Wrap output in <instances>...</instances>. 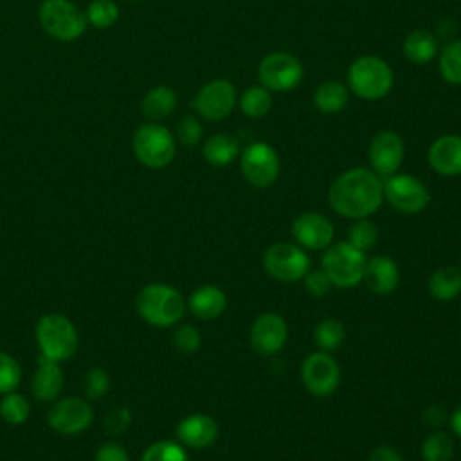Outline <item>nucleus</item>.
I'll return each mask as SVG.
<instances>
[{"label": "nucleus", "mask_w": 461, "mask_h": 461, "mask_svg": "<svg viewBox=\"0 0 461 461\" xmlns=\"http://www.w3.org/2000/svg\"><path fill=\"white\" fill-rule=\"evenodd\" d=\"M86 22L95 29H108L119 18V7L113 0H92L86 7Z\"/></svg>", "instance_id": "35"}, {"label": "nucleus", "mask_w": 461, "mask_h": 461, "mask_svg": "<svg viewBox=\"0 0 461 461\" xmlns=\"http://www.w3.org/2000/svg\"><path fill=\"white\" fill-rule=\"evenodd\" d=\"M384 200L382 178L367 167H351L340 173L328 189L331 209L351 220L367 218L378 211Z\"/></svg>", "instance_id": "1"}, {"label": "nucleus", "mask_w": 461, "mask_h": 461, "mask_svg": "<svg viewBox=\"0 0 461 461\" xmlns=\"http://www.w3.org/2000/svg\"><path fill=\"white\" fill-rule=\"evenodd\" d=\"M31 414L29 400L16 391L5 393L0 400V418L9 425H22Z\"/></svg>", "instance_id": "31"}, {"label": "nucleus", "mask_w": 461, "mask_h": 461, "mask_svg": "<svg viewBox=\"0 0 461 461\" xmlns=\"http://www.w3.org/2000/svg\"><path fill=\"white\" fill-rule=\"evenodd\" d=\"M52 430L63 436H74L86 430L94 421V409L83 396H65L52 402L47 412Z\"/></svg>", "instance_id": "11"}, {"label": "nucleus", "mask_w": 461, "mask_h": 461, "mask_svg": "<svg viewBox=\"0 0 461 461\" xmlns=\"http://www.w3.org/2000/svg\"><path fill=\"white\" fill-rule=\"evenodd\" d=\"M175 108H176V94L166 85L153 86L140 103V110L149 121L166 119L175 112Z\"/></svg>", "instance_id": "26"}, {"label": "nucleus", "mask_w": 461, "mask_h": 461, "mask_svg": "<svg viewBox=\"0 0 461 461\" xmlns=\"http://www.w3.org/2000/svg\"><path fill=\"white\" fill-rule=\"evenodd\" d=\"M191 313L202 321H211L220 317L227 308L225 292L214 285H203L191 292L187 299Z\"/></svg>", "instance_id": "22"}, {"label": "nucleus", "mask_w": 461, "mask_h": 461, "mask_svg": "<svg viewBox=\"0 0 461 461\" xmlns=\"http://www.w3.org/2000/svg\"><path fill=\"white\" fill-rule=\"evenodd\" d=\"M438 68L447 83L461 85V40H452L441 47Z\"/></svg>", "instance_id": "29"}, {"label": "nucleus", "mask_w": 461, "mask_h": 461, "mask_svg": "<svg viewBox=\"0 0 461 461\" xmlns=\"http://www.w3.org/2000/svg\"><path fill=\"white\" fill-rule=\"evenodd\" d=\"M459 268H461V259H459Z\"/></svg>", "instance_id": "46"}, {"label": "nucleus", "mask_w": 461, "mask_h": 461, "mask_svg": "<svg viewBox=\"0 0 461 461\" xmlns=\"http://www.w3.org/2000/svg\"><path fill=\"white\" fill-rule=\"evenodd\" d=\"M133 153L137 160L146 167L160 169L173 162L176 142L166 126L158 122H148L139 126L133 135Z\"/></svg>", "instance_id": "5"}, {"label": "nucleus", "mask_w": 461, "mask_h": 461, "mask_svg": "<svg viewBox=\"0 0 461 461\" xmlns=\"http://www.w3.org/2000/svg\"><path fill=\"white\" fill-rule=\"evenodd\" d=\"M240 108L250 119L265 117L272 108V94L261 85L247 86L240 95Z\"/></svg>", "instance_id": "28"}, {"label": "nucleus", "mask_w": 461, "mask_h": 461, "mask_svg": "<svg viewBox=\"0 0 461 461\" xmlns=\"http://www.w3.org/2000/svg\"><path fill=\"white\" fill-rule=\"evenodd\" d=\"M333 223L319 212H303L292 221V236L304 249H326L333 241Z\"/></svg>", "instance_id": "17"}, {"label": "nucleus", "mask_w": 461, "mask_h": 461, "mask_svg": "<svg viewBox=\"0 0 461 461\" xmlns=\"http://www.w3.org/2000/svg\"><path fill=\"white\" fill-rule=\"evenodd\" d=\"M22 382L20 362L7 351H0V394L16 391Z\"/></svg>", "instance_id": "36"}, {"label": "nucleus", "mask_w": 461, "mask_h": 461, "mask_svg": "<svg viewBox=\"0 0 461 461\" xmlns=\"http://www.w3.org/2000/svg\"><path fill=\"white\" fill-rule=\"evenodd\" d=\"M263 267L270 277L281 283H294L308 274L310 258L301 247L281 241L265 250Z\"/></svg>", "instance_id": "9"}, {"label": "nucleus", "mask_w": 461, "mask_h": 461, "mask_svg": "<svg viewBox=\"0 0 461 461\" xmlns=\"http://www.w3.org/2000/svg\"><path fill=\"white\" fill-rule=\"evenodd\" d=\"M236 101L238 94L229 79H212L200 86L191 106L205 121H223L234 110Z\"/></svg>", "instance_id": "13"}, {"label": "nucleus", "mask_w": 461, "mask_h": 461, "mask_svg": "<svg viewBox=\"0 0 461 461\" xmlns=\"http://www.w3.org/2000/svg\"><path fill=\"white\" fill-rule=\"evenodd\" d=\"M240 153V142L229 135V133H214L211 135L202 148V155L203 158L218 167L229 166L236 160Z\"/></svg>", "instance_id": "23"}, {"label": "nucleus", "mask_w": 461, "mask_h": 461, "mask_svg": "<svg viewBox=\"0 0 461 461\" xmlns=\"http://www.w3.org/2000/svg\"><path fill=\"white\" fill-rule=\"evenodd\" d=\"M171 342L180 353H194L200 348L202 337L194 326L178 324L171 335Z\"/></svg>", "instance_id": "38"}, {"label": "nucleus", "mask_w": 461, "mask_h": 461, "mask_svg": "<svg viewBox=\"0 0 461 461\" xmlns=\"http://www.w3.org/2000/svg\"><path fill=\"white\" fill-rule=\"evenodd\" d=\"M445 420H447V412H445V409L439 407V405H430V407H427V409L423 411V421H425L427 425H430V427H438V425H441Z\"/></svg>", "instance_id": "44"}, {"label": "nucleus", "mask_w": 461, "mask_h": 461, "mask_svg": "<svg viewBox=\"0 0 461 461\" xmlns=\"http://www.w3.org/2000/svg\"><path fill=\"white\" fill-rule=\"evenodd\" d=\"M429 292L438 301H452L461 294V268L447 265L429 277Z\"/></svg>", "instance_id": "27"}, {"label": "nucleus", "mask_w": 461, "mask_h": 461, "mask_svg": "<svg viewBox=\"0 0 461 461\" xmlns=\"http://www.w3.org/2000/svg\"><path fill=\"white\" fill-rule=\"evenodd\" d=\"M450 429L454 430V434L457 438H461V403L454 409V412L450 414Z\"/></svg>", "instance_id": "45"}, {"label": "nucleus", "mask_w": 461, "mask_h": 461, "mask_svg": "<svg viewBox=\"0 0 461 461\" xmlns=\"http://www.w3.org/2000/svg\"><path fill=\"white\" fill-rule=\"evenodd\" d=\"M131 423V412L128 407H113L106 416H104V430L110 436H119L122 434Z\"/></svg>", "instance_id": "41"}, {"label": "nucleus", "mask_w": 461, "mask_h": 461, "mask_svg": "<svg viewBox=\"0 0 461 461\" xmlns=\"http://www.w3.org/2000/svg\"><path fill=\"white\" fill-rule=\"evenodd\" d=\"M344 326L337 319H322L313 330V339L321 351L337 349L344 342Z\"/></svg>", "instance_id": "32"}, {"label": "nucleus", "mask_w": 461, "mask_h": 461, "mask_svg": "<svg viewBox=\"0 0 461 461\" xmlns=\"http://www.w3.org/2000/svg\"><path fill=\"white\" fill-rule=\"evenodd\" d=\"M403 140L393 130H380L369 142L367 157L371 169L382 178L394 175L403 160Z\"/></svg>", "instance_id": "15"}, {"label": "nucleus", "mask_w": 461, "mask_h": 461, "mask_svg": "<svg viewBox=\"0 0 461 461\" xmlns=\"http://www.w3.org/2000/svg\"><path fill=\"white\" fill-rule=\"evenodd\" d=\"M175 434L182 447L205 448L216 441L218 423L209 414L194 412L178 421Z\"/></svg>", "instance_id": "18"}, {"label": "nucleus", "mask_w": 461, "mask_h": 461, "mask_svg": "<svg viewBox=\"0 0 461 461\" xmlns=\"http://www.w3.org/2000/svg\"><path fill=\"white\" fill-rule=\"evenodd\" d=\"M241 173L252 187L272 185L281 171L277 151L267 142H252L241 151Z\"/></svg>", "instance_id": "12"}, {"label": "nucleus", "mask_w": 461, "mask_h": 461, "mask_svg": "<svg viewBox=\"0 0 461 461\" xmlns=\"http://www.w3.org/2000/svg\"><path fill=\"white\" fill-rule=\"evenodd\" d=\"M203 135V128L200 121L194 115H185L184 119L178 121L176 124V139L184 146H194L200 142Z\"/></svg>", "instance_id": "39"}, {"label": "nucleus", "mask_w": 461, "mask_h": 461, "mask_svg": "<svg viewBox=\"0 0 461 461\" xmlns=\"http://www.w3.org/2000/svg\"><path fill=\"white\" fill-rule=\"evenodd\" d=\"M140 461H189V456L178 441L158 439L142 452Z\"/></svg>", "instance_id": "33"}, {"label": "nucleus", "mask_w": 461, "mask_h": 461, "mask_svg": "<svg viewBox=\"0 0 461 461\" xmlns=\"http://www.w3.org/2000/svg\"><path fill=\"white\" fill-rule=\"evenodd\" d=\"M348 99H349L348 86L342 85L340 81H333V79L321 83L313 92L315 108L326 115L342 112L348 104Z\"/></svg>", "instance_id": "25"}, {"label": "nucleus", "mask_w": 461, "mask_h": 461, "mask_svg": "<svg viewBox=\"0 0 461 461\" xmlns=\"http://www.w3.org/2000/svg\"><path fill=\"white\" fill-rule=\"evenodd\" d=\"M288 328L281 315L261 313L250 328V346L259 355H276L286 342Z\"/></svg>", "instance_id": "16"}, {"label": "nucleus", "mask_w": 461, "mask_h": 461, "mask_svg": "<svg viewBox=\"0 0 461 461\" xmlns=\"http://www.w3.org/2000/svg\"><path fill=\"white\" fill-rule=\"evenodd\" d=\"M367 288L376 295H389L400 281L396 263L387 256H373L366 261L364 279Z\"/></svg>", "instance_id": "21"}, {"label": "nucleus", "mask_w": 461, "mask_h": 461, "mask_svg": "<svg viewBox=\"0 0 461 461\" xmlns=\"http://www.w3.org/2000/svg\"><path fill=\"white\" fill-rule=\"evenodd\" d=\"M38 18L43 31L59 41L77 40L86 29V14L70 0H43Z\"/></svg>", "instance_id": "6"}, {"label": "nucleus", "mask_w": 461, "mask_h": 461, "mask_svg": "<svg viewBox=\"0 0 461 461\" xmlns=\"http://www.w3.org/2000/svg\"><path fill=\"white\" fill-rule=\"evenodd\" d=\"M376 240H378V227L367 218L355 220L348 229V241L362 252H367L369 249H373Z\"/></svg>", "instance_id": "34"}, {"label": "nucleus", "mask_w": 461, "mask_h": 461, "mask_svg": "<svg viewBox=\"0 0 461 461\" xmlns=\"http://www.w3.org/2000/svg\"><path fill=\"white\" fill-rule=\"evenodd\" d=\"M34 337L40 355L54 362L68 360L79 346V333L74 322L61 313L41 315L36 322Z\"/></svg>", "instance_id": "3"}, {"label": "nucleus", "mask_w": 461, "mask_h": 461, "mask_svg": "<svg viewBox=\"0 0 461 461\" xmlns=\"http://www.w3.org/2000/svg\"><path fill=\"white\" fill-rule=\"evenodd\" d=\"M135 308L142 321L155 328H169L180 322L185 313L184 295L164 283L142 286L135 297Z\"/></svg>", "instance_id": "2"}, {"label": "nucleus", "mask_w": 461, "mask_h": 461, "mask_svg": "<svg viewBox=\"0 0 461 461\" xmlns=\"http://www.w3.org/2000/svg\"><path fill=\"white\" fill-rule=\"evenodd\" d=\"M420 454L423 461H452L454 441L447 432L436 430L425 438Z\"/></svg>", "instance_id": "30"}, {"label": "nucleus", "mask_w": 461, "mask_h": 461, "mask_svg": "<svg viewBox=\"0 0 461 461\" xmlns=\"http://www.w3.org/2000/svg\"><path fill=\"white\" fill-rule=\"evenodd\" d=\"M393 85L394 74L387 61L378 56H358L348 68V86L360 99L378 101L393 90Z\"/></svg>", "instance_id": "4"}, {"label": "nucleus", "mask_w": 461, "mask_h": 461, "mask_svg": "<svg viewBox=\"0 0 461 461\" xmlns=\"http://www.w3.org/2000/svg\"><path fill=\"white\" fill-rule=\"evenodd\" d=\"M384 198L403 214H418L421 212L429 202L430 194L427 185L411 175H391L382 180Z\"/></svg>", "instance_id": "10"}, {"label": "nucleus", "mask_w": 461, "mask_h": 461, "mask_svg": "<svg viewBox=\"0 0 461 461\" xmlns=\"http://www.w3.org/2000/svg\"><path fill=\"white\" fill-rule=\"evenodd\" d=\"M94 461H130V456L122 445L108 441L97 448Z\"/></svg>", "instance_id": "42"}, {"label": "nucleus", "mask_w": 461, "mask_h": 461, "mask_svg": "<svg viewBox=\"0 0 461 461\" xmlns=\"http://www.w3.org/2000/svg\"><path fill=\"white\" fill-rule=\"evenodd\" d=\"M303 283H304V290H306L310 295L317 297V299L328 295L330 290H331V286H333L331 281H330V277L326 276V272H324L322 268L308 270V274L303 277Z\"/></svg>", "instance_id": "40"}, {"label": "nucleus", "mask_w": 461, "mask_h": 461, "mask_svg": "<svg viewBox=\"0 0 461 461\" xmlns=\"http://www.w3.org/2000/svg\"><path fill=\"white\" fill-rule=\"evenodd\" d=\"M439 52L438 40L429 31H412L403 40V54L416 65L430 63Z\"/></svg>", "instance_id": "24"}, {"label": "nucleus", "mask_w": 461, "mask_h": 461, "mask_svg": "<svg viewBox=\"0 0 461 461\" xmlns=\"http://www.w3.org/2000/svg\"><path fill=\"white\" fill-rule=\"evenodd\" d=\"M303 76L301 61L288 52H270L258 67L259 85L270 92H290L299 86Z\"/></svg>", "instance_id": "8"}, {"label": "nucleus", "mask_w": 461, "mask_h": 461, "mask_svg": "<svg viewBox=\"0 0 461 461\" xmlns=\"http://www.w3.org/2000/svg\"><path fill=\"white\" fill-rule=\"evenodd\" d=\"M301 380L310 394L330 396L340 382V367L328 351H317L303 360Z\"/></svg>", "instance_id": "14"}, {"label": "nucleus", "mask_w": 461, "mask_h": 461, "mask_svg": "<svg viewBox=\"0 0 461 461\" xmlns=\"http://www.w3.org/2000/svg\"><path fill=\"white\" fill-rule=\"evenodd\" d=\"M65 385V375L63 369L59 367V362L49 360L40 355L36 371L31 380V393L38 402L43 403H52L58 400Z\"/></svg>", "instance_id": "20"}, {"label": "nucleus", "mask_w": 461, "mask_h": 461, "mask_svg": "<svg viewBox=\"0 0 461 461\" xmlns=\"http://www.w3.org/2000/svg\"><path fill=\"white\" fill-rule=\"evenodd\" d=\"M427 158L430 167L443 176L461 175V135L447 133L434 139Z\"/></svg>", "instance_id": "19"}, {"label": "nucleus", "mask_w": 461, "mask_h": 461, "mask_svg": "<svg viewBox=\"0 0 461 461\" xmlns=\"http://www.w3.org/2000/svg\"><path fill=\"white\" fill-rule=\"evenodd\" d=\"M367 461H403V457L400 456L398 450H394L393 447L387 445H378L369 452Z\"/></svg>", "instance_id": "43"}, {"label": "nucleus", "mask_w": 461, "mask_h": 461, "mask_svg": "<svg viewBox=\"0 0 461 461\" xmlns=\"http://www.w3.org/2000/svg\"><path fill=\"white\" fill-rule=\"evenodd\" d=\"M110 389V376L103 367H90L83 378V393L86 400H99Z\"/></svg>", "instance_id": "37"}, {"label": "nucleus", "mask_w": 461, "mask_h": 461, "mask_svg": "<svg viewBox=\"0 0 461 461\" xmlns=\"http://www.w3.org/2000/svg\"><path fill=\"white\" fill-rule=\"evenodd\" d=\"M366 261V252L355 249L349 241H339L324 252L322 270L333 286L351 288L362 283Z\"/></svg>", "instance_id": "7"}]
</instances>
